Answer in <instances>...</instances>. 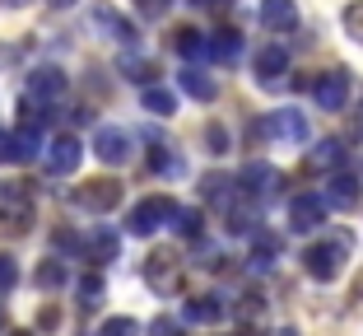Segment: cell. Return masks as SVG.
Wrapping results in <instances>:
<instances>
[{"mask_svg":"<svg viewBox=\"0 0 363 336\" xmlns=\"http://www.w3.org/2000/svg\"><path fill=\"white\" fill-rule=\"evenodd\" d=\"M326 196H312V192H303V196H294L289 201V229L294 234H312V229H321L326 224Z\"/></svg>","mask_w":363,"mask_h":336,"instance_id":"cell-4","label":"cell"},{"mask_svg":"<svg viewBox=\"0 0 363 336\" xmlns=\"http://www.w3.org/2000/svg\"><path fill=\"white\" fill-rule=\"evenodd\" d=\"M0 159H10V131H0Z\"/></svg>","mask_w":363,"mask_h":336,"instance_id":"cell-36","label":"cell"},{"mask_svg":"<svg viewBox=\"0 0 363 336\" xmlns=\"http://www.w3.org/2000/svg\"><path fill=\"white\" fill-rule=\"evenodd\" d=\"M177 201H172V196H145V201H140L135 210H130V234H140V239H145V234H154V229L159 224H172V220H177Z\"/></svg>","mask_w":363,"mask_h":336,"instance_id":"cell-3","label":"cell"},{"mask_svg":"<svg viewBox=\"0 0 363 336\" xmlns=\"http://www.w3.org/2000/svg\"><path fill=\"white\" fill-rule=\"evenodd\" d=\"M0 5H28V0H0Z\"/></svg>","mask_w":363,"mask_h":336,"instance_id":"cell-38","label":"cell"},{"mask_svg":"<svg viewBox=\"0 0 363 336\" xmlns=\"http://www.w3.org/2000/svg\"><path fill=\"white\" fill-rule=\"evenodd\" d=\"M52 5H75V0H52Z\"/></svg>","mask_w":363,"mask_h":336,"instance_id":"cell-39","label":"cell"},{"mask_svg":"<svg viewBox=\"0 0 363 336\" xmlns=\"http://www.w3.org/2000/svg\"><path fill=\"white\" fill-rule=\"evenodd\" d=\"M38 323H43V327H56V323H61V313H56V308H43V313H38Z\"/></svg>","mask_w":363,"mask_h":336,"instance_id":"cell-35","label":"cell"},{"mask_svg":"<svg viewBox=\"0 0 363 336\" xmlns=\"http://www.w3.org/2000/svg\"><path fill=\"white\" fill-rule=\"evenodd\" d=\"M10 336H33V332H10Z\"/></svg>","mask_w":363,"mask_h":336,"instance_id":"cell-40","label":"cell"},{"mask_svg":"<svg viewBox=\"0 0 363 336\" xmlns=\"http://www.w3.org/2000/svg\"><path fill=\"white\" fill-rule=\"evenodd\" d=\"M79 159H84V145H79L75 136H56V141L47 145V173L52 178H70L79 168Z\"/></svg>","mask_w":363,"mask_h":336,"instance_id":"cell-6","label":"cell"},{"mask_svg":"<svg viewBox=\"0 0 363 336\" xmlns=\"http://www.w3.org/2000/svg\"><path fill=\"white\" fill-rule=\"evenodd\" d=\"M172 224H177L182 239H201V234H205V215H201V210H177Z\"/></svg>","mask_w":363,"mask_h":336,"instance_id":"cell-24","label":"cell"},{"mask_svg":"<svg viewBox=\"0 0 363 336\" xmlns=\"http://www.w3.org/2000/svg\"><path fill=\"white\" fill-rule=\"evenodd\" d=\"M326 201H331V206H340V210H350L354 201H359V183H354L350 173H335L331 183H326Z\"/></svg>","mask_w":363,"mask_h":336,"instance_id":"cell-18","label":"cell"},{"mask_svg":"<svg viewBox=\"0 0 363 336\" xmlns=\"http://www.w3.org/2000/svg\"><path fill=\"white\" fill-rule=\"evenodd\" d=\"M33 224V187L28 183H0V229H23Z\"/></svg>","mask_w":363,"mask_h":336,"instance_id":"cell-2","label":"cell"},{"mask_svg":"<svg viewBox=\"0 0 363 336\" xmlns=\"http://www.w3.org/2000/svg\"><path fill=\"white\" fill-rule=\"evenodd\" d=\"M98 23H107V28H112V38H117V43H135V28H130V23L126 19H117V14H112V10H98Z\"/></svg>","mask_w":363,"mask_h":336,"instance_id":"cell-26","label":"cell"},{"mask_svg":"<svg viewBox=\"0 0 363 336\" xmlns=\"http://www.w3.org/2000/svg\"><path fill=\"white\" fill-rule=\"evenodd\" d=\"M135 10L145 14V19H163V14L172 10V0H135Z\"/></svg>","mask_w":363,"mask_h":336,"instance_id":"cell-32","label":"cell"},{"mask_svg":"<svg viewBox=\"0 0 363 336\" xmlns=\"http://www.w3.org/2000/svg\"><path fill=\"white\" fill-rule=\"evenodd\" d=\"M340 23H345V33H350L354 43H363V0H354V5H345Z\"/></svg>","mask_w":363,"mask_h":336,"instance_id":"cell-27","label":"cell"},{"mask_svg":"<svg viewBox=\"0 0 363 336\" xmlns=\"http://www.w3.org/2000/svg\"><path fill=\"white\" fill-rule=\"evenodd\" d=\"M177 80H182V89H186L191 98H201V103H210V98L219 94V89H214V80L205 75V70H196V65H186V70H182Z\"/></svg>","mask_w":363,"mask_h":336,"instance_id":"cell-20","label":"cell"},{"mask_svg":"<svg viewBox=\"0 0 363 336\" xmlns=\"http://www.w3.org/2000/svg\"><path fill=\"white\" fill-rule=\"evenodd\" d=\"M75 201L84 210H94V215H107V210L121 206V183H112V178H89V183L75 192Z\"/></svg>","mask_w":363,"mask_h":336,"instance_id":"cell-5","label":"cell"},{"mask_svg":"<svg viewBox=\"0 0 363 336\" xmlns=\"http://www.w3.org/2000/svg\"><path fill=\"white\" fill-rule=\"evenodd\" d=\"M284 70H289V52L284 47H261L257 52V80L261 85H279Z\"/></svg>","mask_w":363,"mask_h":336,"instance_id":"cell-14","label":"cell"},{"mask_svg":"<svg viewBox=\"0 0 363 336\" xmlns=\"http://www.w3.org/2000/svg\"><path fill=\"white\" fill-rule=\"evenodd\" d=\"M94 154L103 163H130V131L121 126H103L94 136Z\"/></svg>","mask_w":363,"mask_h":336,"instance_id":"cell-8","label":"cell"},{"mask_svg":"<svg viewBox=\"0 0 363 336\" xmlns=\"http://www.w3.org/2000/svg\"><path fill=\"white\" fill-rule=\"evenodd\" d=\"M238 183L247 187V196H261V201H266V196L279 192V168H270V163H247Z\"/></svg>","mask_w":363,"mask_h":336,"instance_id":"cell-11","label":"cell"},{"mask_svg":"<svg viewBox=\"0 0 363 336\" xmlns=\"http://www.w3.org/2000/svg\"><path fill=\"white\" fill-rule=\"evenodd\" d=\"M150 285H163V290L177 285V257L172 252H154L150 257Z\"/></svg>","mask_w":363,"mask_h":336,"instance_id":"cell-21","label":"cell"},{"mask_svg":"<svg viewBox=\"0 0 363 336\" xmlns=\"http://www.w3.org/2000/svg\"><path fill=\"white\" fill-rule=\"evenodd\" d=\"M205 141H210L214 154H224V150H228V131H224V126H210V131H205Z\"/></svg>","mask_w":363,"mask_h":336,"instance_id":"cell-33","label":"cell"},{"mask_svg":"<svg viewBox=\"0 0 363 336\" xmlns=\"http://www.w3.org/2000/svg\"><path fill=\"white\" fill-rule=\"evenodd\" d=\"M121 70H126L130 80H140V85H150V80L159 75V70H154L150 61H140V56H126V61H121Z\"/></svg>","mask_w":363,"mask_h":336,"instance_id":"cell-28","label":"cell"},{"mask_svg":"<svg viewBox=\"0 0 363 336\" xmlns=\"http://www.w3.org/2000/svg\"><path fill=\"white\" fill-rule=\"evenodd\" d=\"M61 94H65V75L56 65H43L28 75V103H56Z\"/></svg>","mask_w":363,"mask_h":336,"instance_id":"cell-9","label":"cell"},{"mask_svg":"<svg viewBox=\"0 0 363 336\" xmlns=\"http://www.w3.org/2000/svg\"><path fill=\"white\" fill-rule=\"evenodd\" d=\"M61 281H65L61 261H43V266H38V285H43V290H56Z\"/></svg>","mask_w":363,"mask_h":336,"instance_id":"cell-29","label":"cell"},{"mask_svg":"<svg viewBox=\"0 0 363 336\" xmlns=\"http://www.w3.org/2000/svg\"><path fill=\"white\" fill-rule=\"evenodd\" d=\"M266 131H270V136H275V141L303 145V141H308V117H303V112H294V108H284V112H270Z\"/></svg>","mask_w":363,"mask_h":336,"instance_id":"cell-10","label":"cell"},{"mask_svg":"<svg viewBox=\"0 0 363 336\" xmlns=\"http://www.w3.org/2000/svg\"><path fill=\"white\" fill-rule=\"evenodd\" d=\"M79 252H84V261H112L121 252V239L112 234V229H94V234H84Z\"/></svg>","mask_w":363,"mask_h":336,"instance_id":"cell-12","label":"cell"},{"mask_svg":"<svg viewBox=\"0 0 363 336\" xmlns=\"http://www.w3.org/2000/svg\"><path fill=\"white\" fill-rule=\"evenodd\" d=\"M177 52L186 56V61H191V56H205V52H210V38H205V33H196V28H182L177 33Z\"/></svg>","mask_w":363,"mask_h":336,"instance_id":"cell-23","label":"cell"},{"mask_svg":"<svg viewBox=\"0 0 363 336\" xmlns=\"http://www.w3.org/2000/svg\"><path fill=\"white\" fill-rule=\"evenodd\" d=\"M150 336H182V323H172V318H154Z\"/></svg>","mask_w":363,"mask_h":336,"instance_id":"cell-34","label":"cell"},{"mask_svg":"<svg viewBox=\"0 0 363 336\" xmlns=\"http://www.w3.org/2000/svg\"><path fill=\"white\" fill-rule=\"evenodd\" d=\"M261 23L270 33H289L298 23V5L294 0H261Z\"/></svg>","mask_w":363,"mask_h":336,"instance_id":"cell-13","label":"cell"},{"mask_svg":"<svg viewBox=\"0 0 363 336\" xmlns=\"http://www.w3.org/2000/svg\"><path fill=\"white\" fill-rule=\"evenodd\" d=\"M210 56H214V61H224V65L238 61V56H242V38H238L233 28H219L210 38Z\"/></svg>","mask_w":363,"mask_h":336,"instance_id":"cell-19","label":"cell"},{"mask_svg":"<svg viewBox=\"0 0 363 336\" xmlns=\"http://www.w3.org/2000/svg\"><path fill=\"white\" fill-rule=\"evenodd\" d=\"M135 332H140L135 318H112V323H103V332H98V336H135Z\"/></svg>","mask_w":363,"mask_h":336,"instance_id":"cell-30","label":"cell"},{"mask_svg":"<svg viewBox=\"0 0 363 336\" xmlns=\"http://www.w3.org/2000/svg\"><path fill=\"white\" fill-rule=\"evenodd\" d=\"M224 299L219 294H196V299H186V323H224Z\"/></svg>","mask_w":363,"mask_h":336,"instance_id":"cell-15","label":"cell"},{"mask_svg":"<svg viewBox=\"0 0 363 336\" xmlns=\"http://www.w3.org/2000/svg\"><path fill=\"white\" fill-rule=\"evenodd\" d=\"M340 163H345V145L340 141H321V145H312V154H308L312 173H321V168H340Z\"/></svg>","mask_w":363,"mask_h":336,"instance_id":"cell-17","label":"cell"},{"mask_svg":"<svg viewBox=\"0 0 363 336\" xmlns=\"http://www.w3.org/2000/svg\"><path fill=\"white\" fill-rule=\"evenodd\" d=\"M103 276H84V281H79V308H98L103 304Z\"/></svg>","mask_w":363,"mask_h":336,"instance_id":"cell-25","label":"cell"},{"mask_svg":"<svg viewBox=\"0 0 363 336\" xmlns=\"http://www.w3.org/2000/svg\"><path fill=\"white\" fill-rule=\"evenodd\" d=\"M14 285H19V266H14V257H5V252H0V294L14 290Z\"/></svg>","mask_w":363,"mask_h":336,"instance_id":"cell-31","label":"cell"},{"mask_svg":"<svg viewBox=\"0 0 363 336\" xmlns=\"http://www.w3.org/2000/svg\"><path fill=\"white\" fill-rule=\"evenodd\" d=\"M312 98H317L326 112H340L350 103V70H326V75L312 85Z\"/></svg>","mask_w":363,"mask_h":336,"instance_id":"cell-7","label":"cell"},{"mask_svg":"<svg viewBox=\"0 0 363 336\" xmlns=\"http://www.w3.org/2000/svg\"><path fill=\"white\" fill-rule=\"evenodd\" d=\"M201 10H219V5H228V0H196Z\"/></svg>","mask_w":363,"mask_h":336,"instance_id":"cell-37","label":"cell"},{"mask_svg":"<svg viewBox=\"0 0 363 336\" xmlns=\"http://www.w3.org/2000/svg\"><path fill=\"white\" fill-rule=\"evenodd\" d=\"M345 257H350V239L335 234V239H326V243H312V248L303 252V266H308L312 281H335V276L345 271Z\"/></svg>","mask_w":363,"mask_h":336,"instance_id":"cell-1","label":"cell"},{"mask_svg":"<svg viewBox=\"0 0 363 336\" xmlns=\"http://www.w3.org/2000/svg\"><path fill=\"white\" fill-rule=\"evenodd\" d=\"M38 150H43V136H38V126H19V131H10V159H14V163L38 159Z\"/></svg>","mask_w":363,"mask_h":336,"instance_id":"cell-16","label":"cell"},{"mask_svg":"<svg viewBox=\"0 0 363 336\" xmlns=\"http://www.w3.org/2000/svg\"><path fill=\"white\" fill-rule=\"evenodd\" d=\"M145 112H159V117H172V112H177V98H172V89H163V85H150V89H145Z\"/></svg>","mask_w":363,"mask_h":336,"instance_id":"cell-22","label":"cell"}]
</instances>
